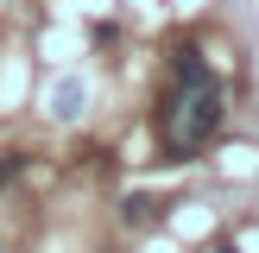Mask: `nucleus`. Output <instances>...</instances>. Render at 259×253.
I'll return each mask as SVG.
<instances>
[{
  "mask_svg": "<svg viewBox=\"0 0 259 253\" xmlns=\"http://www.w3.org/2000/svg\"><path fill=\"white\" fill-rule=\"evenodd\" d=\"M222 126V82L196 51H177V101H171V146H202Z\"/></svg>",
  "mask_w": 259,
  "mask_h": 253,
  "instance_id": "obj_1",
  "label": "nucleus"
},
{
  "mask_svg": "<svg viewBox=\"0 0 259 253\" xmlns=\"http://www.w3.org/2000/svg\"><path fill=\"white\" fill-rule=\"evenodd\" d=\"M19 164H25V158H19V152H7V158H0V190H7V184H13V177H19Z\"/></svg>",
  "mask_w": 259,
  "mask_h": 253,
  "instance_id": "obj_2",
  "label": "nucleus"
}]
</instances>
